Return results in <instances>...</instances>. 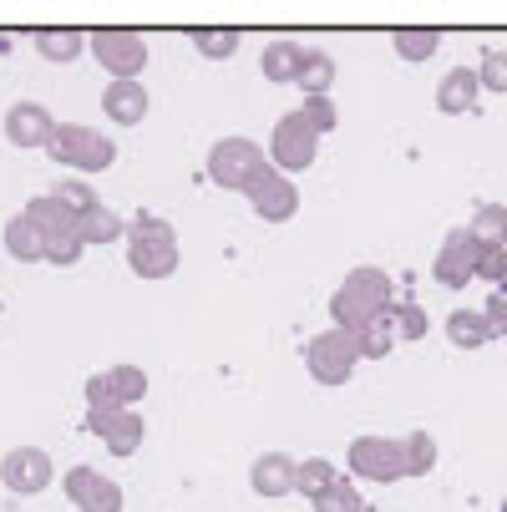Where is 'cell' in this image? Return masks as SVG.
<instances>
[{
	"instance_id": "cell-40",
	"label": "cell",
	"mask_w": 507,
	"mask_h": 512,
	"mask_svg": "<svg viewBox=\"0 0 507 512\" xmlns=\"http://www.w3.org/2000/svg\"><path fill=\"white\" fill-rule=\"evenodd\" d=\"M502 512H507V497H502Z\"/></svg>"
},
{
	"instance_id": "cell-36",
	"label": "cell",
	"mask_w": 507,
	"mask_h": 512,
	"mask_svg": "<svg viewBox=\"0 0 507 512\" xmlns=\"http://www.w3.org/2000/svg\"><path fill=\"white\" fill-rule=\"evenodd\" d=\"M391 315H396V340H426V310L416 305V300H401V305H391Z\"/></svg>"
},
{
	"instance_id": "cell-15",
	"label": "cell",
	"mask_w": 507,
	"mask_h": 512,
	"mask_svg": "<svg viewBox=\"0 0 507 512\" xmlns=\"http://www.w3.org/2000/svg\"><path fill=\"white\" fill-rule=\"evenodd\" d=\"M477 102H482V77H477V66H452L447 77L437 82V112L467 117V112H477Z\"/></svg>"
},
{
	"instance_id": "cell-3",
	"label": "cell",
	"mask_w": 507,
	"mask_h": 512,
	"mask_svg": "<svg viewBox=\"0 0 507 512\" xmlns=\"http://www.w3.org/2000/svg\"><path fill=\"white\" fill-rule=\"evenodd\" d=\"M46 153H51L61 168H71V173L87 178V173H107V168L117 163V142H112L107 132L87 127V122H61Z\"/></svg>"
},
{
	"instance_id": "cell-28",
	"label": "cell",
	"mask_w": 507,
	"mask_h": 512,
	"mask_svg": "<svg viewBox=\"0 0 507 512\" xmlns=\"http://www.w3.org/2000/svg\"><path fill=\"white\" fill-rule=\"evenodd\" d=\"M391 46H396V56L401 61H431L442 51V31H391Z\"/></svg>"
},
{
	"instance_id": "cell-25",
	"label": "cell",
	"mask_w": 507,
	"mask_h": 512,
	"mask_svg": "<svg viewBox=\"0 0 507 512\" xmlns=\"http://www.w3.org/2000/svg\"><path fill=\"white\" fill-rule=\"evenodd\" d=\"M447 340H452L457 350H482V345L492 340L482 310H452V315H447Z\"/></svg>"
},
{
	"instance_id": "cell-20",
	"label": "cell",
	"mask_w": 507,
	"mask_h": 512,
	"mask_svg": "<svg viewBox=\"0 0 507 512\" xmlns=\"http://www.w3.org/2000/svg\"><path fill=\"white\" fill-rule=\"evenodd\" d=\"M87 36L92 31H66V26H46L36 31V51L51 61V66H66V61H77L87 51Z\"/></svg>"
},
{
	"instance_id": "cell-13",
	"label": "cell",
	"mask_w": 507,
	"mask_h": 512,
	"mask_svg": "<svg viewBox=\"0 0 507 512\" xmlns=\"http://www.w3.org/2000/svg\"><path fill=\"white\" fill-rule=\"evenodd\" d=\"M87 431L102 436L112 457H137V447L148 442V421H142V411H122V406L87 411Z\"/></svg>"
},
{
	"instance_id": "cell-7",
	"label": "cell",
	"mask_w": 507,
	"mask_h": 512,
	"mask_svg": "<svg viewBox=\"0 0 507 512\" xmlns=\"http://www.w3.org/2000/svg\"><path fill=\"white\" fill-rule=\"evenodd\" d=\"M345 467L360 482H401L406 477V447H401V436H355L350 452H345Z\"/></svg>"
},
{
	"instance_id": "cell-21",
	"label": "cell",
	"mask_w": 507,
	"mask_h": 512,
	"mask_svg": "<svg viewBox=\"0 0 507 512\" xmlns=\"http://www.w3.org/2000/svg\"><path fill=\"white\" fill-rule=\"evenodd\" d=\"M355 340H360V360H386L401 340H396V315L391 310H381L376 320H366L355 330Z\"/></svg>"
},
{
	"instance_id": "cell-19",
	"label": "cell",
	"mask_w": 507,
	"mask_h": 512,
	"mask_svg": "<svg viewBox=\"0 0 507 512\" xmlns=\"http://www.w3.org/2000/svg\"><path fill=\"white\" fill-rule=\"evenodd\" d=\"M6 254L16 264H46V234L31 224L26 213H11L6 218Z\"/></svg>"
},
{
	"instance_id": "cell-16",
	"label": "cell",
	"mask_w": 507,
	"mask_h": 512,
	"mask_svg": "<svg viewBox=\"0 0 507 512\" xmlns=\"http://www.w3.org/2000/svg\"><path fill=\"white\" fill-rule=\"evenodd\" d=\"M148 107H153V97H148V87H142L137 77H122V82H107L102 87V112L117 127H137L142 117H148Z\"/></svg>"
},
{
	"instance_id": "cell-4",
	"label": "cell",
	"mask_w": 507,
	"mask_h": 512,
	"mask_svg": "<svg viewBox=\"0 0 507 512\" xmlns=\"http://www.w3.org/2000/svg\"><path fill=\"white\" fill-rule=\"evenodd\" d=\"M355 365H360V340L350 330H335L330 325V330H320V335L305 340V371H310V381H320V386H350Z\"/></svg>"
},
{
	"instance_id": "cell-17",
	"label": "cell",
	"mask_w": 507,
	"mask_h": 512,
	"mask_svg": "<svg viewBox=\"0 0 507 512\" xmlns=\"http://www.w3.org/2000/svg\"><path fill=\"white\" fill-rule=\"evenodd\" d=\"M295 477H300V462L284 457V452H264V457L249 467V487H254L259 497H269V502L295 492Z\"/></svg>"
},
{
	"instance_id": "cell-33",
	"label": "cell",
	"mask_w": 507,
	"mask_h": 512,
	"mask_svg": "<svg viewBox=\"0 0 507 512\" xmlns=\"http://www.w3.org/2000/svg\"><path fill=\"white\" fill-rule=\"evenodd\" d=\"M335 477H340V472H335V462H330V457H305V462H300V477H295V492H305V497L315 502Z\"/></svg>"
},
{
	"instance_id": "cell-18",
	"label": "cell",
	"mask_w": 507,
	"mask_h": 512,
	"mask_svg": "<svg viewBox=\"0 0 507 512\" xmlns=\"http://www.w3.org/2000/svg\"><path fill=\"white\" fill-rule=\"evenodd\" d=\"M305 51H310V46L289 41V36L269 41L264 56H259V77L274 82V87H295V82H300V66H305Z\"/></svg>"
},
{
	"instance_id": "cell-29",
	"label": "cell",
	"mask_w": 507,
	"mask_h": 512,
	"mask_svg": "<svg viewBox=\"0 0 507 512\" xmlns=\"http://www.w3.org/2000/svg\"><path fill=\"white\" fill-rule=\"evenodd\" d=\"M401 447H406V477H426L431 467H437V436L431 431L401 436Z\"/></svg>"
},
{
	"instance_id": "cell-9",
	"label": "cell",
	"mask_w": 507,
	"mask_h": 512,
	"mask_svg": "<svg viewBox=\"0 0 507 512\" xmlns=\"http://www.w3.org/2000/svg\"><path fill=\"white\" fill-rule=\"evenodd\" d=\"M87 51L97 56V66L112 71V82L142 77V66H148V41H142V31H92Z\"/></svg>"
},
{
	"instance_id": "cell-11",
	"label": "cell",
	"mask_w": 507,
	"mask_h": 512,
	"mask_svg": "<svg viewBox=\"0 0 507 512\" xmlns=\"http://www.w3.org/2000/svg\"><path fill=\"white\" fill-rule=\"evenodd\" d=\"M0 482H6V492H16V497H41L56 482L51 452H41V447H11L6 457H0Z\"/></svg>"
},
{
	"instance_id": "cell-8",
	"label": "cell",
	"mask_w": 507,
	"mask_h": 512,
	"mask_svg": "<svg viewBox=\"0 0 507 512\" xmlns=\"http://www.w3.org/2000/svg\"><path fill=\"white\" fill-rule=\"evenodd\" d=\"M482 249L487 244H477V234L467 229V224H457L447 239H442V249H437V264H431V279H437L442 289H467L472 279H477V264H482Z\"/></svg>"
},
{
	"instance_id": "cell-39",
	"label": "cell",
	"mask_w": 507,
	"mask_h": 512,
	"mask_svg": "<svg viewBox=\"0 0 507 512\" xmlns=\"http://www.w3.org/2000/svg\"><path fill=\"white\" fill-rule=\"evenodd\" d=\"M107 406H117V396L107 386V371L102 376H87V411H107Z\"/></svg>"
},
{
	"instance_id": "cell-2",
	"label": "cell",
	"mask_w": 507,
	"mask_h": 512,
	"mask_svg": "<svg viewBox=\"0 0 507 512\" xmlns=\"http://www.w3.org/2000/svg\"><path fill=\"white\" fill-rule=\"evenodd\" d=\"M122 244H127V269L137 279H168V274H178L183 249H178V229L168 224V218L137 213L132 224H127V239Z\"/></svg>"
},
{
	"instance_id": "cell-37",
	"label": "cell",
	"mask_w": 507,
	"mask_h": 512,
	"mask_svg": "<svg viewBox=\"0 0 507 512\" xmlns=\"http://www.w3.org/2000/svg\"><path fill=\"white\" fill-rule=\"evenodd\" d=\"M300 117H305L320 137L340 127V112H335V102H330V97H305V102H300Z\"/></svg>"
},
{
	"instance_id": "cell-31",
	"label": "cell",
	"mask_w": 507,
	"mask_h": 512,
	"mask_svg": "<svg viewBox=\"0 0 507 512\" xmlns=\"http://www.w3.org/2000/svg\"><path fill=\"white\" fill-rule=\"evenodd\" d=\"M467 229L477 234V244L497 249V244L507 239V208H502V203H482V208L472 213V224H467Z\"/></svg>"
},
{
	"instance_id": "cell-12",
	"label": "cell",
	"mask_w": 507,
	"mask_h": 512,
	"mask_svg": "<svg viewBox=\"0 0 507 512\" xmlns=\"http://www.w3.org/2000/svg\"><path fill=\"white\" fill-rule=\"evenodd\" d=\"M249 208L254 218H264V224H289V218L300 213V188L289 173L279 168H264L254 183H249Z\"/></svg>"
},
{
	"instance_id": "cell-38",
	"label": "cell",
	"mask_w": 507,
	"mask_h": 512,
	"mask_svg": "<svg viewBox=\"0 0 507 512\" xmlns=\"http://www.w3.org/2000/svg\"><path fill=\"white\" fill-rule=\"evenodd\" d=\"M482 320H487V335L492 340H507V295H487V305H482Z\"/></svg>"
},
{
	"instance_id": "cell-6",
	"label": "cell",
	"mask_w": 507,
	"mask_h": 512,
	"mask_svg": "<svg viewBox=\"0 0 507 512\" xmlns=\"http://www.w3.org/2000/svg\"><path fill=\"white\" fill-rule=\"evenodd\" d=\"M315 158H320V132L300 117V107L284 112V117L274 122V132H269V168H279V173L295 178V173H310Z\"/></svg>"
},
{
	"instance_id": "cell-24",
	"label": "cell",
	"mask_w": 507,
	"mask_h": 512,
	"mask_svg": "<svg viewBox=\"0 0 507 512\" xmlns=\"http://www.w3.org/2000/svg\"><path fill=\"white\" fill-rule=\"evenodd\" d=\"M107 386H112V396H117L122 411H137V401L148 396V371L122 360V365H112V371H107Z\"/></svg>"
},
{
	"instance_id": "cell-26",
	"label": "cell",
	"mask_w": 507,
	"mask_h": 512,
	"mask_svg": "<svg viewBox=\"0 0 507 512\" xmlns=\"http://www.w3.org/2000/svg\"><path fill=\"white\" fill-rule=\"evenodd\" d=\"M193 36V51L203 56V61H229V56H239V46H244V36L239 31H224V26H203V31H188Z\"/></svg>"
},
{
	"instance_id": "cell-5",
	"label": "cell",
	"mask_w": 507,
	"mask_h": 512,
	"mask_svg": "<svg viewBox=\"0 0 507 512\" xmlns=\"http://www.w3.org/2000/svg\"><path fill=\"white\" fill-rule=\"evenodd\" d=\"M264 168H269V158H264V148L254 137H219L208 148V178L219 188H229V193H249V183Z\"/></svg>"
},
{
	"instance_id": "cell-10",
	"label": "cell",
	"mask_w": 507,
	"mask_h": 512,
	"mask_svg": "<svg viewBox=\"0 0 507 512\" xmlns=\"http://www.w3.org/2000/svg\"><path fill=\"white\" fill-rule=\"evenodd\" d=\"M61 492L71 497V507H77V512H122V502H127L122 487L112 477H102L97 467H87V462L61 472Z\"/></svg>"
},
{
	"instance_id": "cell-30",
	"label": "cell",
	"mask_w": 507,
	"mask_h": 512,
	"mask_svg": "<svg viewBox=\"0 0 507 512\" xmlns=\"http://www.w3.org/2000/svg\"><path fill=\"white\" fill-rule=\"evenodd\" d=\"M51 198H56L71 218H82V213H92V208L102 203V198L92 193V183H87V178H61V183L51 188Z\"/></svg>"
},
{
	"instance_id": "cell-1",
	"label": "cell",
	"mask_w": 507,
	"mask_h": 512,
	"mask_svg": "<svg viewBox=\"0 0 507 512\" xmlns=\"http://www.w3.org/2000/svg\"><path fill=\"white\" fill-rule=\"evenodd\" d=\"M396 300H391V274L381 269V264H355L345 279H340V289L330 295V320H335V330H360L366 320H376L381 310H391Z\"/></svg>"
},
{
	"instance_id": "cell-23",
	"label": "cell",
	"mask_w": 507,
	"mask_h": 512,
	"mask_svg": "<svg viewBox=\"0 0 507 512\" xmlns=\"http://www.w3.org/2000/svg\"><path fill=\"white\" fill-rule=\"evenodd\" d=\"M295 87H300L305 97H330V87H335V56H330V51H320V46H310Z\"/></svg>"
},
{
	"instance_id": "cell-34",
	"label": "cell",
	"mask_w": 507,
	"mask_h": 512,
	"mask_svg": "<svg viewBox=\"0 0 507 512\" xmlns=\"http://www.w3.org/2000/svg\"><path fill=\"white\" fill-rule=\"evenodd\" d=\"M82 254H87V239H82L77 229H61V234L46 239V264H56V269L82 264Z\"/></svg>"
},
{
	"instance_id": "cell-14",
	"label": "cell",
	"mask_w": 507,
	"mask_h": 512,
	"mask_svg": "<svg viewBox=\"0 0 507 512\" xmlns=\"http://www.w3.org/2000/svg\"><path fill=\"white\" fill-rule=\"evenodd\" d=\"M56 117L46 102H11L6 107V142L11 148H51V137H56Z\"/></svg>"
},
{
	"instance_id": "cell-41",
	"label": "cell",
	"mask_w": 507,
	"mask_h": 512,
	"mask_svg": "<svg viewBox=\"0 0 507 512\" xmlns=\"http://www.w3.org/2000/svg\"><path fill=\"white\" fill-rule=\"evenodd\" d=\"M502 249H507V239H502Z\"/></svg>"
},
{
	"instance_id": "cell-32",
	"label": "cell",
	"mask_w": 507,
	"mask_h": 512,
	"mask_svg": "<svg viewBox=\"0 0 507 512\" xmlns=\"http://www.w3.org/2000/svg\"><path fill=\"white\" fill-rule=\"evenodd\" d=\"M315 512H366V497H360V487H355V482L335 477V482L315 497Z\"/></svg>"
},
{
	"instance_id": "cell-22",
	"label": "cell",
	"mask_w": 507,
	"mask_h": 512,
	"mask_svg": "<svg viewBox=\"0 0 507 512\" xmlns=\"http://www.w3.org/2000/svg\"><path fill=\"white\" fill-rule=\"evenodd\" d=\"M77 234H82L87 249H92V244H117V239H127V224H122V213H117V208L97 203L92 213L77 218Z\"/></svg>"
},
{
	"instance_id": "cell-27",
	"label": "cell",
	"mask_w": 507,
	"mask_h": 512,
	"mask_svg": "<svg viewBox=\"0 0 507 512\" xmlns=\"http://www.w3.org/2000/svg\"><path fill=\"white\" fill-rule=\"evenodd\" d=\"M21 213L31 218V224H36V229H41L46 239H51V234H61V229H77V218H71V213H66V208H61V203H56L51 193L31 198V203H26Z\"/></svg>"
},
{
	"instance_id": "cell-35",
	"label": "cell",
	"mask_w": 507,
	"mask_h": 512,
	"mask_svg": "<svg viewBox=\"0 0 507 512\" xmlns=\"http://www.w3.org/2000/svg\"><path fill=\"white\" fill-rule=\"evenodd\" d=\"M477 77H482V92H502V97H507V46L482 51V61H477Z\"/></svg>"
}]
</instances>
